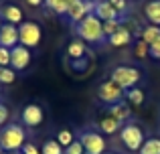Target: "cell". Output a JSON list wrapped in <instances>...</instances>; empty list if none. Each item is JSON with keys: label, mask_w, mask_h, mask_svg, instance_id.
<instances>
[{"label": "cell", "mask_w": 160, "mask_h": 154, "mask_svg": "<svg viewBox=\"0 0 160 154\" xmlns=\"http://www.w3.org/2000/svg\"><path fill=\"white\" fill-rule=\"evenodd\" d=\"M75 35L77 39H81L83 43H89V45H103L108 41L106 32H103V22L98 18V16L91 12L87 14L81 22L75 24Z\"/></svg>", "instance_id": "obj_1"}, {"label": "cell", "mask_w": 160, "mask_h": 154, "mask_svg": "<svg viewBox=\"0 0 160 154\" xmlns=\"http://www.w3.org/2000/svg\"><path fill=\"white\" fill-rule=\"evenodd\" d=\"M27 144V132L20 124H6L0 128V150L2 152H20Z\"/></svg>", "instance_id": "obj_2"}, {"label": "cell", "mask_w": 160, "mask_h": 154, "mask_svg": "<svg viewBox=\"0 0 160 154\" xmlns=\"http://www.w3.org/2000/svg\"><path fill=\"white\" fill-rule=\"evenodd\" d=\"M109 79L116 81L124 91H128V89H132V87H136L138 83H140L142 71L138 67H134V65H118V67L112 69Z\"/></svg>", "instance_id": "obj_3"}, {"label": "cell", "mask_w": 160, "mask_h": 154, "mask_svg": "<svg viewBox=\"0 0 160 154\" xmlns=\"http://www.w3.org/2000/svg\"><path fill=\"white\" fill-rule=\"evenodd\" d=\"M120 142L128 148L130 152H140L142 144H144V132L136 122H126L120 128Z\"/></svg>", "instance_id": "obj_4"}, {"label": "cell", "mask_w": 160, "mask_h": 154, "mask_svg": "<svg viewBox=\"0 0 160 154\" xmlns=\"http://www.w3.org/2000/svg\"><path fill=\"white\" fill-rule=\"evenodd\" d=\"M41 39H43V28L35 20H24L18 24V45H24L28 49L39 47Z\"/></svg>", "instance_id": "obj_5"}, {"label": "cell", "mask_w": 160, "mask_h": 154, "mask_svg": "<svg viewBox=\"0 0 160 154\" xmlns=\"http://www.w3.org/2000/svg\"><path fill=\"white\" fill-rule=\"evenodd\" d=\"M126 97V91L122 89L120 85H118L116 81H112V79H106V81L99 83L98 87V99L102 103H106V106H116V103L124 102Z\"/></svg>", "instance_id": "obj_6"}, {"label": "cell", "mask_w": 160, "mask_h": 154, "mask_svg": "<svg viewBox=\"0 0 160 154\" xmlns=\"http://www.w3.org/2000/svg\"><path fill=\"white\" fill-rule=\"evenodd\" d=\"M79 142H81L85 154H106V140L99 132L95 130H83L79 134Z\"/></svg>", "instance_id": "obj_7"}, {"label": "cell", "mask_w": 160, "mask_h": 154, "mask_svg": "<svg viewBox=\"0 0 160 154\" xmlns=\"http://www.w3.org/2000/svg\"><path fill=\"white\" fill-rule=\"evenodd\" d=\"M45 120V110L39 106V103H27L20 112V122L28 128H37L41 126Z\"/></svg>", "instance_id": "obj_8"}, {"label": "cell", "mask_w": 160, "mask_h": 154, "mask_svg": "<svg viewBox=\"0 0 160 154\" xmlns=\"http://www.w3.org/2000/svg\"><path fill=\"white\" fill-rule=\"evenodd\" d=\"M32 55H31V49L24 47V45H16V47L10 49V67L14 71H24V69L31 65Z\"/></svg>", "instance_id": "obj_9"}, {"label": "cell", "mask_w": 160, "mask_h": 154, "mask_svg": "<svg viewBox=\"0 0 160 154\" xmlns=\"http://www.w3.org/2000/svg\"><path fill=\"white\" fill-rule=\"evenodd\" d=\"M91 12H93V2H87V0H77V2H75L73 6L65 12V20L75 27V24L81 22V20L85 18L87 14H91Z\"/></svg>", "instance_id": "obj_10"}, {"label": "cell", "mask_w": 160, "mask_h": 154, "mask_svg": "<svg viewBox=\"0 0 160 154\" xmlns=\"http://www.w3.org/2000/svg\"><path fill=\"white\" fill-rule=\"evenodd\" d=\"M93 14L98 16L102 22H108V20H118L122 18L120 12L116 10V8L109 4V0H98V2L93 4Z\"/></svg>", "instance_id": "obj_11"}, {"label": "cell", "mask_w": 160, "mask_h": 154, "mask_svg": "<svg viewBox=\"0 0 160 154\" xmlns=\"http://www.w3.org/2000/svg\"><path fill=\"white\" fill-rule=\"evenodd\" d=\"M16 45H18V27L2 22V27H0V47L12 49Z\"/></svg>", "instance_id": "obj_12"}, {"label": "cell", "mask_w": 160, "mask_h": 154, "mask_svg": "<svg viewBox=\"0 0 160 154\" xmlns=\"http://www.w3.org/2000/svg\"><path fill=\"white\" fill-rule=\"evenodd\" d=\"M0 18H2V22L16 24L18 27L20 22H24V12L16 4H2L0 6Z\"/></svg>", "instance_id": "obj_13"}, {"label": "cell", "mask_w": 160, "mask_h": 154, "mask_svg": "<svg viewBox=\"0 0 160 154\" xmlns=\"http://www.w3.org/2000/svg\"><path fill=\"white\" fill-rule=\"evenodd\" d=\"M132 39H134L132 32H130L126 27H120L116 32H113V35L108 37V43L112 45V47L120 49V47H126V45H130V43H132Z\"/></svg>", "instance_id": "obj_14"}, {"label": "cell", "mask_w": 160, "mask_h": 154, "mask_svg": "<svg viewBox=\"0 0 160 154\" xmlns=\"http://www.w3.org/2000/svg\"><path fill=\"white\" fill-rule=\"evenodd\" d=\"M108 114L112 116L113 120H118L122 126L132 120V110H130V106H126V102H120V103H116V106H109Z\"/></svg>", "instance_id": "obj_15"}, {"label": "cell", "mask_w": 160, "mask_h": 154, "mask_svg": "<svg viewBox=\"0 0 160 154\" xmlns=\"http://www.w3.org/2000/svg\"><path fill=\"white\" fill-rule=\"evenodd\" d=\"M144 16L150 24L160 27V0H148L144 6Z\"/></svg>", "instance_id": "obj_16"}, {"label": "cell", "mask_w": 160, "mask_h": 154, "mask_svg": "<svg viewBox=\"0 0 160 154\" xmlns=\"http://www.w3.org/2000/svg\"><path fill=\"white\" fill-rule=\"evenodd\" d=\"M98 128L103 132V134H116V132H120V128H122V124L118 122V120H113L109 114H106V116H102V118L98 120Z\"/></svg>", "instance_id": "obj_17"}, {"label": "cell", "mask_w": 160, "mask_h": 154, "mask_svg": "<svg viewBox=\"0 0 160 154\" xmlns=\"http://www.w3.org/2000/svg\"><path fill=\"white\" fill-rule=\"evenodd\" d=\"M75 2H77V0H45V6H47L51 12H55V14L65 16V12L69 10Z\"/></svg>", "instance_id": "obj_18"}, {"label": "cell", "mask_w": 160, "mask_h": 154, "mask_svg": "<svg viewBox=\"0 0 160 154\" xmlns=\"http://www.w3.org/2000/svg\"><path fill=\"white\" fill-rule=\"evenodd\" d=\"M87 53V45L83 43L81 39H73L69 45H67V57H71V59H83V55Z\"/></svg>", "instance_id": "obj_19"}, {"label": "cell", "mask_w": 160, "mask_h": 154, "mask_svg": "<svg viewBox=\"0 0 160 154\" xmlns=\"http://www.w3.org/2000/svg\"><path fill=\"white\" fill-rule=\"evenodd\" d=\"M140 39L144 41L146 45H154L156 41H160V27H154V24H146V27L142 28Z\"/></svg>", "instance_id": "obj_20"}, {"label": "cell", "mask_w": 160, "mask_h": 154, "mask_svg": "<svg viewBox=\"0 0 160 154\" xmlns=\"http://www.w3.org/2000/svg\"><path fill=\"white\" fill-rule=\"evenodd\" d=\"M138 154H160V138H148L144 140Z\"/></svg>", "instance_id": "obj_21"}, {"label": "cell", "mask_w": 160, "mask_h": 154, "mask_svg": "<svg viewBox=\"0 0 160 154\" xmlns=\"http://www.w3.org/2000/svg\"><path fill=\"white\" fill-rule=\"evenodd\" d=\"M126 97H128V102L132 103V106H142L144 99H146V95H144V91H142L140 87H132V89L126 91Z\"/></svg>", "instance_id": "obj_22"}, {"label": "cell", "mask_w": 160, "mask_h": 154, "mask_svg": "<svg viewBox=\"0 0 160 154\" xmlns=\"http://www.w3.org/2000/svg\"><path fill=\"white\" fill-rule=\"evenodd\" d=\"M65 148L57 142V140H45L43 142V148H41V154H63Z\"/></svg>", "instance_id": "obj_23"}, {"label": "cell", "mask_w": 160, "mask_h": 154, "mask_svg": "<svg viewBox=\"0 0 160 154\" xmlns=\"http://www.w3.org/2000/svg\"><path fill=\"white\" fill-rule=\"evenodd\" d=\"M16 81V71L12 67H0V85H10Z\"/></svg>", "instance_id": "obj_24"}, {"label": "cell", "mask_w": 160, "mask_h": 154, "mask_svg": "<svg viewBox=\"0 0 160 154\" xmlns=\"http://www.w3.org/2000/svg\"><path fill=\"white\" fill-rule=\"evenodd\" d=\"M55 140H57L63 148H67L75 138H73V132H71V130H59V134H57V138H55Z\"/></svg>", "instance_id": "obj_25"}, {"label": "cell", "mask_w": 160, "mask_h": 154, "mask_svg": "<svg viewBox=\"0 0 160 154\" xmlns=\"http://www.w3.org/2000/svg\"><path fill=\"white\" fill-rule=\"evenodd\" d=\"M148 53H150V45H146L142 39H138L136 47H134V55H136L138 59H144V57H148Z\"/></svg>", "instance_id": "obj_26"}, {"label": "cell", "mask_w": 160, "mask_h": 154, "mask_svg": "<svg viewBox=\"0 0 160 154\" xmlns=\"http://www.w3.org/2000/svg\"><path fill=\"white\" fill-rule=\"evenodd\" d=\"M109 4H112L118 12H120L122 18H124V16H128V0H109Z\"/></svg>", "instance_id": "obj_27"}, {"label": "cell", "mask_w": 160, "mask_h": 154, "mask_svg": "<svg viewBox=\"0 0 160 154\" xmlns=\"http://www.w3.org/2000/svg\"><path fill=\"white\" fill-rule=\"evenodd\" d=\"M120 27H122V18L108 20V22H103V32H106V37H109V35H113V32H116Z\"/></svg>", "instance_id": "obj_28"}, {"label": "cell", "mask_w": 160, "mask_h": 154, "mask_svg": "<svg viewBox=\"0 0 160 154\" xmlns=\"http://www.w3.org/2000/svg\"><path fill=\"white\" fill-rule=\"evenodd\" d=\"M63 154H85V150H83V146H81L79 140H73V142L63 150Z\"/></svg>", "instance_id": "obj_29"}, {"label": "cell", "mask_w": 160, "mask_h": 154, "mask_svg": "<svg viewBox=\"0 0 160 154\" xmlns=\"http://www.w3.org/2000/svg\"><path fill=\"white\" fill-rule=\"evenodd\" d=\"M0 67H10V49L0 47Z\"/></svg>", "instance_id": "obj_30"}, {"label": "cell", "mask_w": 160, "mask_h": 154, "mask_svg": "<svg viewBox=\"0 0 160 154\" xmlns=\"http://www.w3.org/2000/svg\"><path fill=\"white\" fill-rule=\"evenodd\" d=\"M8 116H10L8 107L4 106L2 102H0V128H2V126H6V122H8Z\"/></svg>", "instance_id": "obj_31"}, {"label": "cell", "mask_w": 160, "mask_h": 154, "mask_svg": "<svg viewBox=\"0 0 160 154\" xmlns=\"http://www.w3.org/2000/svg\"><path fill=\"white\" fill-rule=\"evenodd\" d=\"M148 57H152L154 61H160V41H156L154 45H150V53Z\"/></svg>", "instance_id": "obj_32"}, {"label": "cell", "mask_w": 160, "mask_h": 154, "mask_svg": "<svg viewBox=\"0 0 160 154\" xmlns=\"http://www.w3.org/2000/svg\"><path fill=\"white\" fill-rule=\"evenodd\" d=\"M20 154H41V150L35 146L32 142H27L22 148H20Z\"/></svg>", "instance_id": "obj_33"}, {"label": "cell", "mask_w": 160, "mask_h": 154, "mask_svg": "<svg viewBox=\"0 0 160 154\" xmlns=\"http://www.w3.org/2000/svg\"><path fill=\"white\" fill-rule=\"evenodd\" d=\"M24 2H27L28 6H35V8H39V6H43V4H45V0H24Z\"/></svg>", "instance_id": "obj_34"}, {"label": "cell", "mask_w": 160, "mask_h": 154, "mask_svg": "<svg viewBox=\"0 0 160 154\" xmlns=\"http://www.w3.org/2000/svg\"><path fill=\"white\" fill-rule=\"evenodd\" d=\"M2 154H20V152H2Z\"/></svg>", "instance_id": "obj_35"}, {"label": "cell", "mask_w": 160, "mask_h": 154, "mask_svg": "<svg viewBox=\"0 0 160 154\" xmlns=\"http://www.w3.org/2000/svg\"><path fill=\"white\" fill-rule=\"evenodd\" d=\"M87 2H93V4H95V2H98V0H87Z\"/></svg>", "instance_id": "obj_36"}, {"label": "cell", "mask_w": 160, "mask_h": 154, "mask_svg": "<svg viewBox=\"0 0 160 154\" xmlns=\"http://www.w3.org/2000/svg\"><path fill=\"white\" fill-rule=\"evenodd\" d=\"M106 154H116V152H106Z\"/></svg>", "instance_id": "obj_37"}, {"label": "cell", "mask_w": 160, "mask_h": 154, "mask_svg": "<svg viewBox=\"0 0 160 154\" xmlns=\"http://www.w3.org/2000/svg\"><path fill=\"white\" fill-rule=\"evenodd\" d=\"M0 27H2V18H0Z\"/></svg>", "instance_id": "obj_38"}]
</instances>
